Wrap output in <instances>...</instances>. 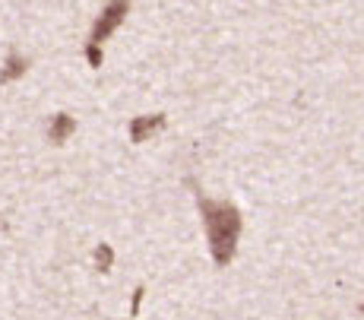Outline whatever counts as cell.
<instances>
[{"label": "cell", "mask_w": 364, "mask_h": 320, "mask_svg": "<svg viewBox=\"0 0 364 320\" xmlns=\"http://www.w3.org/2000/svg\"><path fill=\"white\" fill-rule=\"evenodd\" d=\"M127 10H130V0H108V4H105V10H102V16L95 19V26H92V36H89V45H102V41L108 38L111 32H114L117 26L124 23Z\"/></svg>", "instance_id": "7a4b0ae2"}, {"label": "cell", "mask_w": 364, "mask_h": 320, "mask_svg": "<svg viewBox=\"0 0 364 320\" xmlns=\"http://www.w3.org/2000/svg\"><path fill=\"white\" fill-rule=\"evenodd\" d=\"M73 130H76V117H70V114H54L51 117V127H48V140H51L54 146H64L70 137H73Z\"/></svg>", "instance_id": "277c9868"}, {"label": "cell", "mask_w": 364, "mask_h": 320, "mask_svg": "<svg viewBox=\"0 0 364 320\" xmlns=\"http://www.w3.org/2000/svg\"><path fill=\"white\" fill-rule=\"evenodd\" d=\"M92 260H95V270H99V273H108L111 263H114V247H111V245H99V247H95Z\"/></svg>", "instance_id": "8992f818"}, {"label": "cell", "mask_w": 364, "mask_h": 320, "mask_svg": "<svg viewBox=\"0 0 364 320\" xmlns=\"http://www.w3.org/2000/svg\"><path fill=\"white\" fill-rule=\"evenodd\" d=\"M102 45H86V60H89V67H92V70H99L102 67Z\"/></svg>", "instance_id": "52a82bcc"}, {"label": "cell", "mask_w": 364, "mask_h": 320, "mask_svg": "<svg viewBox=\"0 0 364 320\" xmlns=\"http://www.w3.org/2000/svg\"><path fill=\"white\" fill-rule=\"evenodd\" d=\"M165 127V114H143L130 121V143H146L152 134Z\"/></svg>", "instance_id": "3957f363"}, {"label": "cell", "mask_w": 364, "mask_h": 320, "mask_svg": "<svg viewBox=\"0 0 364 320\" xmlns=\"http://www.w3.org/2000/svg\"><path fill=\"white\" fill-rule=\"evenodd\" d=\"M26 70H29V60L23 58V54H16V51H10L6 54V64H4V70H0V82H16L19 76H26Z\"/></svg>", "instance_id": "5b68a950"}, {"label": "cell", "mask_w": 364, "mask_h": 320, "mask_svg": "<svg viewBox=\"0 0 364 320\" xmlns=\"http://www.w3.org/2000/svg\"><path fill=\"white\" fill-rule=\"evenodd\" d=\"M361 311H364V304H361Z\"/></svg>", "instance_id": "9c48e42d"}, {"label": "cell", "mask_w": 364, "mask_h": 320, "mask_svg": "<svg viewBox=\"0 0 364 320\" xmlns=\"http://www.w3.org/2000/svg\"><path fill=\"white\" fill-rule=\"evenodd\" d=\"M143 295H146V289H143V285H139V289H136V295H133V314H136V311H139V304H143Z\"/></svg>", "instance_id": "ba28073f"}, {"label": "cell", "mask_w": 364, "mask_h": 320, "mask_svg": "<svg viewBox=\"0 0 364 320\" xmlns=\"http://www.w3.org/2000/svg\"><path fill=\"white\" fill-rule=\"evenodd\" d=\"M197 206L206 225L209 250H213L215 267H228L235 260L237 238H241V213L235 203H222V200H209L197 191Z\"/></svg>", "instance_id": "6da1fadb"}]
</instances>
